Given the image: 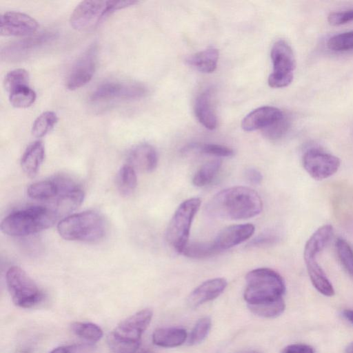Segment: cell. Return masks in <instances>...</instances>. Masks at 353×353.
<instances>
[{"label": "cell", "mask_w": 353, "mask_h": 353, "mask_svg": "<svg viewBox=\"0 0 353 353\" xmlns=\"http://www.w3.org/2000/svg\"><path fill=\"white\" fill-rule=\"evenodd\" d=\"M211 325V319L208 316L199 319L190 334L188 341V345H194L201 343L208 336Z\"/></svg>", "instance_id": "38"}, {"label": "cell", "mask_w": 353, "mask_h": 353, "mask_svg": "<svg viewBox=\"0 0 353 353\" xmlns=\"http://www.w3.org/2000/svg\"><path fill=\"white\" fill-rule=\"evenodd\" d=\"M37 21L30 15L15 11L3 14L0 21V33L3 36H30L38 28Z\"/></svg>", "instance_id": "14"}, {"label": "cell", "mask_w": 353, "mask_h": 353, "mask_svg": "<svg viewBox=\"0 0 353 353\" xmlns=\"http://www.w3.org/2000/svg\"><path fill=\"white\" fill-rule=\"evenodd\" d=\"M29 73L23 68H17L10 71L3 80L4 88L8 92L23 85H28Z\"/></svg>", "instance_id": "34"}, {"label": "cell", "mask_w": 353, "mask_h": 353, "mask_svg": "<svg viewBox=\"0 0 353 353\" xmlns=\"http://www.w3.org/2000/svg\"><path fill=\"white\" fill-rule=\"evenodd\" d=\"M128 164L143 172L154 171L158 163V154L155 148L148 143L134 146L127 156Z\"/></svg>", "instance_id": "18"}, {"label": "cell", "mask_w": 353, "mask_h": 353, "mask_svg": "<svg viewBox=\"0 0 353 353\" xmlns=\"http://www.w3.org/2000/svg\"><path fill=\"white\" fill-rule=\"evenodd\" d=\"M61 190V178L42 180L31 184L27 189L28 196L38 201L56 199Z\"/></svg>", "instance_id": "24"}, {"label": "cell", "mask_w": 353, "mask_h": 353, "mask_svg": "<svg viewBox=\"0 0 353 353\" xmlns=\"http://www.w3.org/2000/svg\"><path fill=\"white\" fill-rule=\"evenodd\" d=\"M97 63V47L90 46L76 61L66 79V87L70 90L87 84L92 78Z\"/></svg>", "instance_id": "12"}, {"label": "cell", "mask_w": 353, "mask_h": 353, "mask_svg": "<svg viewBox=\"0 0 353 353\" xmlns=\"http://www.w3.org/2000/svg\"><path fill=\"white\" fill-rule=\"evenodd\" d=\"M201 205L196 197L183 201L175 210L165 232L168 245L176 252L182 254L188 243L190 228L194 217Z\"/></svg>", "instance_id": "7"}, {"label": "cell", "mask_w": 353, "mask_h": 353, "mask_svg": "<svg viewBox=\"0 0 353 353\" xmlns=\"http://www.w3.org/2000/svg\"><path fill=\"white\" fill-rule=\"evenodd\" d=\"M278 240V236L272 232L262 233L251 241L249 242L248 245L250 247H261L274 243Z\"/></svg>", "instance_id": "41"}, {"label": "cell", "mask_w": 353, "mask_h": 353, "mask_svg": "<svg viewBox=\"0 0 353 353\" xmlns=\"http://www.w3.org/2000/svg\"><path fill=\"white\" fill-rule=\"evenodd\" d=\"M228 285L223 278L207 280L196 287L188 296L187 303L191 307H196L218 297Z\"/></svg>", "instance_id": "19"}, {"label": "cell", "mask_w": 353, "mask_h": 353, "mask_svg": "<svg viewBox=\"0 0 353 353\" xmlns=\"http://www.w3.org/2000/svg\"><path fill=\"white\" fill-rule=\"evenodd\" d=\"M50 353H72L70 345L58 347L52 350Z\"/></svg>", "instance_id": "45"}, {"label": "cell", "mask_w": 353, "mask_h": 353, "mask_svg": "<svg viewBox=\"0 0 353 353\" xmlns=\"http://www.w3.org/2000/svg\"><path fill=\"white\" fill-rule=\"evenodd\" d=\"M219 252L220 251L212 241L209 242H188L182 254L188 258L201 259L211 257Z\"/></svg>", "instance_id": "29"}, {"label": "cell", "mask_w": 353, "mask_h": 353, "mask_svg": "<svg viewBox=\"0 0 353 353\" xmlns=\"http://www.w3.org/2000/svg\"><path fill=\"white\" fill-rule=\"evenodd\" d=\"M281 353H314V349L306 344L296 343L286 346Z\"/></svg>", "instance_id": "42"}, {"label": "cell", "mask_w": 353, "mask_h": 353, "mask_svg": "<svg viewBox=\"0 0 353 353\" xmlns=\"http://www.w3.org/2000/svg\"><path fill=\"white\" fill-rule=\"evenodd\" d=\"M310 281L316 290L326 296L334 294V288L316 259L305 261Z\"/></svg>", "instance_id": "26"}, {"label": "cell", "mask_w": 353, "mask_h": 353, "mask_svg": "<svg viewBox=\"0 0 353 353\" xmlns=\"http://www.w3.org/2000/svg\"><path fill=\"white\" fill-rule=\"evenodd\" d=\"M333 227L323 225L319 228L307 241L303 250L305 261L314 259L316 256L325 248L333 235Z\"/></svg>", "instance_id": "22"}, {"label": "cell", "mask_w": 353, "mask_h": 353, "mask_svg": "<svg viewBox=\"0 0 353 353\" xmlns=\"http://www.w3.org/2000/svg\"><path fill=\"white\" fill-rule=\"evenodd\" d=\"M270 57L273 70L268 77V84L274 88L289 85L294 78L296 68L295 57L290 46L283 39L276 41L272 46Z\"/></svg>", "instance_id": "9"}, {"label": "cell", "mask_w": 353, "mask_h": 353, "mask_svg": "<svg viewBox=\"0 0 353 353\" xmlns=\"http://www.w3.org/2000/svg\"><path fill=\"white\" fill-rule=\"evenodd\" d=\"M245 176L250 183L255 185L260 184L263 180L261 172L254 168L246 169L245 171Z\"/></svg>", "instance_id": "43"}, {"label": "cell", "mask_w": 353, "mask_h": 353, "mask_svg": "<svg viewBox=\"0 0 353 353\" xmlns=\"http://www.w3.org/2000/svg\"><path fill=\"white\" fill-rule=\"evenodd\" d=\"M83 199V191L72 181L63 178L61 190L55 199L54 207L51 208L58 218L65 215L68 216L81 205Z\"/></svg>", "instance_id": "15"}, {"label": "cell", "mask_w": 353, "mask_h": 353, "mask_svg": "<svg viewBox=\"0 0 353 353\" xmlns=\"http://www.w3.org/2000/svg\"><path fill=\"white\" fill-rule=\"evenodd\" d=\"M56 37L57 33L54 32H44L15 41L2 49L1 57L8 61L20 59L51 43Z\"/></svg>", "instance_id": "13"}, {"label": "cell", "mask_w": 353, "mask_h": 353, "mask_svg": "<svg viewBox=\"0 0 353 353\" xmlns=\"http://www.w3.org/2000/svg\"><path fill=\"white\" fill-rule=\"evenodd\" d=\"M255 230L251 223L230 225L223 229L213 240L217 249L221 252L234 247L249 239Z\"/></svg>", "instance_id": "17"}, {"label": "cell", "mask_w": 353, "mask_h": 353, "mask_svg": "<svg viewBox=\"0 0 353 353\" xmlns=\"http://www.w3.org/2000/svg\"><path fill=\"white\" fill-rule=\"evenodd\" d=\"M343 316L353 325V310H345L343 311Z\"/></svg>", "instance_id": "46"}, {"label": "cell", "mask_w": 353, "mask_h": 353, "mask_svg": "<svg viewBox=\"0 0 353 353\" xmlns=\"http://www.w3.org/2000/svg\"><path fill=\"white\" fill-rule=\"evenodd\" d=\"M116 184L121 194L123 196L131 194L137 185L135 169L128 163L123 165L117 173Z\"/></svg>", "instance_id": "27"}, {"label": "cell", "mask_w": 353, "mask_h": 353, "mask_svg": "<svg viewBox=\"0 0 353 353\" xmlns=\"http://www.w3.org/2000/svg\"><path fill=\"white\" fill-rule=\"evenodd\" d=\"M137 3V1H83L72 11L70 23L79 31H86L97 27L109 14Z\"/></svg>", "instance_id": "6"}, {"label": "cell", "mask_w": 353, "mask_h": 353, "mask_svg": "<svg viewBox=\"0 0 353 353\" xmlns=\"http://www.w3.org/2000/svg\"><path fill=\"white\" fill-rule=\"evenodd\" d=\"M36 92L28 85L19 87L9 93L10 104L17 108H26L35 101Z\"/></svg>", "instance_id": "31"}, {"label": "cell", "mask_w": 353, "mask_h": 353, "mask_svg": "<svg viewBox=\"0 0 353 353\" xmlns=\"http://www.w3.org/2000/svg\"><path fill=\"white\" fill-rule=\"evenodd\" d=\"M285 114L280 109L273 106L260 107L243 118L241 128L246 132L263 130L281 119Z\"/></svg>", "instance_id": "16"}, {"label": "cell", "mask_w": 353, "mask_h": 353, "mask_svg": "<svg viewBox=\"0 0 353 353\" xmlns=\"http://www.w3.org/2000/svg\"><path fill=\"white\" fill-rule=\"evenodd\" d=\"M187 339L185 330L179 327H161L152 334V341L157 346L175 347L182 345Z\"/></svg>", "instance_id": "25"}, {"label": "cell", "mask_w": 353, "mask_h": 353, "mask_svg": "<svg viewBox=\"0 0 353 353\" xmlns=\"http://www.w3.org/2000/svg\"><path fill=\"white\" fill-rule=\"evenodd\" d=\"M58 219L54 211L46 206H31L13 212L1 223L3 233L11 236H26L52 226Z\"/></svg>", "instance_id": "2"}, {"label": "cell", "mask_w": 353, "mask_h": 353, "mask_svg": "<svg viewBox=\"0 0 353 353\" xmlns=\"http://www.w3.org/2000/svg\"><path fill=\"white\" fill-rule=\"evenodd\" d=\"M71 330L77 336L90 342L98 341L103 336L101 327L92 323L74 322Z\"/></svg>", "instance_id": "33"}, {"label": "cell", "mask_w": 353, "mask_h": 353, "mask_svg": "<svg viewBox=\"0 0 353 353\" xmlns=\"http://www.w3.org/2000/svg\"><path fill=\"white\" fill-rule=\"evenodd\" d=\"M57 231L68 241L95 242L105 236L106 224L100 214L87 210L62 219L57 225Z\"/></svg>", "instance_id": "3"}, {"label": "cell", "mask_w": 353, "mask_h": 353, "mask_svg": "<svg viewBox=\"0 0 353 353\" xmlns=\"http://www.w3.org/2000/svg\"><path fill=\"white\" fill-rule=\"evenodd\" d=\"M190 148L196 149L203 154L220 157H230L234 154V152L232 148L214 143H194L188 148V149Z\"/></svg>", "instance_id": "39"}, {"label": "cell", "mask_w": 353, "mask_h": 353, "mask_svg": "<svg viewBox=\"0 0 353 353\" xmlns=\"http://www.w3.org/2000/svg\"><path fill=\"white\" fill-rule=\"evenodd\" d=\"M291 125L289 116L285 115L270 126L262 130L263 136L269 140L276 141L283 137L288 132Z\"/></svg>", "instance_id": "35"}, {"label": "cell", "mask_w": 353, "mask_h": 353, "mask_svg": "<svg viewBox=\"0 0 353 353\" xmlns=\"http://www.w3.org/2000/svg\"><path fill=\"white\" fill-rule=\"evenodd\" d=\"M6 280L12 301L17 306L30 308L42 301V292L22 268L10 267L6 272Z\"/></svg>", "instance_id": "8"}, {"label": "cell", "mask_w": 353, "mask_h": 353, "mask_svg": "<svg viewBox=\"0 0 353 353\" xmlns=\"http://www.w3.org/2000/svg\"><path fill=\"white\" fill-rule=\"evenodd\" d=\"M262 200L259 194L248 187L234 186L216 193L205 206V212L213 218L241 220L261 213Z\"/></svg>", "instance_id": "1"}, {"label": "cell", "mask_w": 353, "mask_h": 353, "mask_svg": "<svg viewBox=\"0 0 353 353\" xmlns=\"http://www.w3.org/2000/svg\"><path fill=\"white\" fill-rule=\"evenodd\" d=\"M327 48L334 52L353 50V30L335 34L327 43Z\"/></svg>", "instance_id": "37"}, {"label": "cell", "mask_w": 353, "mask_h": 353, "mask_svg": "<svg viewBox=\"0 0 353 353\" xmlns=\"http://www.w3.org/2000/svg\"><path fill=\"white\" fill-rule=\"evenodd\" d=\"M194 110L198 121L207 129L213 130L217 126V118L212 104V90L208 88L196 97Z\"/></svg>", "instance_id": "20"}, {"label": "cell", "mask_w": 353, "mask_h": 353, "mask_svg": "<svg viewBox=\"0 0 353 353\" xmlns=\"http://www.w3.org/2000/svg\"><path fill=\"white\" fill-rule=\"evenodd\" d=\"M345 353H353V342L347 346L345 350Z\"/></svg>", "instance_id": "47"}, {"label": "cell", "mask_w": 353, "mask_h": 353, "mask_svg": "<svg viewBox=\"0 0 353 353\" xmlns=\"http://www.w3.org/2000/svg\"><path fill=\"white\" fill-rule=\"evenodd\" d=\"M222 162L219 159L209 161L203 164L194 174L192 183L196 187H203L209 184L219 172Z\"/></svg>", "instance_id": "30"}, {"label": "cell", "mask_w": 353, "mask_h": 353, "mask_svg": "<svg viewBox=\"0 0 353 353\" xmlns=\"http://www.w3.org/2000/svg\"><path fill=\"white\" fill-rule=\"evenodd\" d=\"M44 158L45 148L41 141H36L30 144L21 159V166L24 173L30 177L36 176Z\"/></svg>", "instance_id": "21"}, {"label": "cell", "mask_w": 353, "mask_h": 353, "mask_svg": "<svg viewBox=\"0 0 353 353\" xmlns=\"http://www.w3.org/2000/svg\"><path fill=\"white\" fill-rule=\"evenodd\" d=\"M338 258L343 268L353 276V250L350 245L343 239H338L335 243Z\"/></svg>", "instance_id": "36"}, {"label": "cell", "mask_w": 353, "mask_h": 353, "mask_svg": "<svg viewBox=\"0 0 353 353\" xmlns=\"http://www.w3.org/2000/svg\"><path fill=\"white\" fill-rule=\"evenodd\" d=\"M302 163L308 174L316 180L329 178L339 170L340 159L318 148L307 150L303 155Z\"/></svg>", "instance_id": "11"}, {"label": "cell", "mask_w": 353, "mask_h": 353, "mask_svg": "<svg viewBox=\"0 0 353 353\" xmlns=\"http://www.w3.org/2000/svg\"><path fill=\"white\" fill-rule=\"evenodd\" d=\"M250 310L257 316L274 318L281 314L285 307L283 297L262 303L248 305Z\"/></svg>", "instance_id": "28"}, {"label": "cell", "mask_w": 353, "mask_h": 353, "mask_svg": "<svg viewBox=\"0 0 353 353\" xmlns=\"http://www.w3.org/2000/svg\"><path fill=\"white\" fill-rule=\"evenodd\" d=\"M152 311L145 308L120 322L108 337L113 353H134L139 350L141 337L152 318Z\"/></svg>", "instance_id": "4"}, {"label": "cell", "mask_w": 353, "mask_h": 353, "mask_svg": "<svg viewBox=\"0 0 353 353\" xmlns=\"http://www.w3.org/2000/svg\"><path fill=\"white\" fill-rule=\"evenodd\" d=\"M134 353H152V352H151L150 350H139V349Z\"/></svg>", "instance_id": "48"}, {"label": "cell", "mask_w": 353, "mask_h": 353, "mask_svg": "<svg viewBox=\"0 0 353 353\" xmlns=\"http://www.w3.org/2000/svg\"><path fill=\"white\" fill-rule=\"evenodd\" d=\"M327 21L332 26H340L353 21V8L332 12L328 15Z\"/></svg>", "instance_id": "40"}, {"label": "cell", "mask_w": 353, "mask_h": 353, "mask_svg": "<svg viewBox=\"0 0 353 353\" xmlns=\"http://www.w3.org/2000/svg\"><path fill=\"white\" fill-rule=\"evenodd\" d=\"M245 281L243 296L248 305L281 298L285 290L282 276L270 268L250 271L245 276Z\"/></svg>", "instance_id": "5"}, {"label": "cell", "mask_w": 353, "mask_h": 353, "mask_svg": "<svg viewBox=\"0 0 353 353\" xmlns=\"http://www.w3.org/2000/svg\"><path fill=\"white\" fill-rule=\"evenodd\" d=\"M219 50L214 48H209L198 52L185 59V63L195 70L205 74L213 72L219 60Z\"/></svg>", "instance_id": "23"}, {"label": "cell", "mask_w": 353, "mask_h": 353, "mask_svg": "<svg viewBox=\"0 0 353 353\" xmlns=\"http://www.w3.org/2000/svg\"><path fill=\"white\" fill-rule=\"evenodd\" d=\"M146 93L147 89L140 83L113 81L99 85L92 92L90 99L94 102L132 100L142 98Z\"/></svg>", "instance_id": "10"}, {"label": "cell", "mask_w": 353, "mask_h": 353, "mask_svg": "<svg viewBox=\"0 0 353 353\" xmlns=\"http://www.w3.org/2000/svg\"><path fill=\"white\" fill-rule=\"evenodd\" d=\"M72 353H92L94 345L92 343H81L70 345Z\"/></svg>", "instance_id": "44"}, {"label": "cell", "mask_w": 353, "mask_h": 353, "mask_svg": "<svg viewBox=\"0 0 353 353\" xmlns=\"http://www.w3.org/2000/svg\"><path fill=\"white\" fill-rule=\"evenodd\" d=\"M58 121L57 114L52 111H46L41 113L34 120L32 127V134L34 137L41 138L48 134Z\"/></svg>", "instance_id": "32"}]
</instances>
